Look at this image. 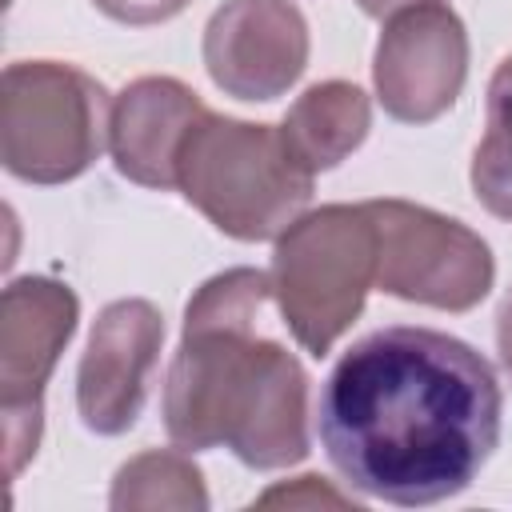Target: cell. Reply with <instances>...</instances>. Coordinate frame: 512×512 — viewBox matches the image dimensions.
I'll list each match as a JSON object with an SVG mask.
<instances>
[{"label":"cell","mask_w":512,"mask_h":512,"mask_svg":"<svg viewBox=\"0 0 512 512\" xmlns=\"http://www.w3.org/2000/svg\"><path fill=\"white\" fill-rule=\"evenodd\" d=\"M80 300L52 276H20L0 300V408H44V384L68 348Z\"/></svg>","instance_id":"11"},{"label":"cell","mask_w":512,"mask_h":512,"mask_svg":"<svg viewBox=\"0 0 512 512\" xmlns=\"http://www.w3.org/2000/svg\"><path fill=\"white\" fill-rule=\"evenodd\" d=\"M372 128V104L364 88L352 80H320L296 96L288 116L280 120V136L288 152L316 176L348 160Z\"/></svg>","instance_id":"12"},{"label":"cell","mask_w":512,"mask_h":512,"mask_svg":"<svg viewBox=\"0 0 512 512\" xmlns=\"http://www.w3.org/2000/svg\"><path fill=\"white\" fill-rule=\"evenodd\" d=\"M108 92L60 60H16L0 80V160L24 184H68L108 148Z\"/></svg>","instance_id":"5"},{"label":"cell","mask_w":512,"mask_h":512,"mask_svg":"<svg viewBox=\"0 0 512 512\" xmlns=\"http://www.w3.org/2000/svg\"><path fill=\"white\" fill-rule=\"evenodd\" d=\"M492 364L436 328H380L328 372L316 404L332 468L368 500L428 508L460 496L500 444Z\"/></svg>","instance_id":"1"},{"label":"cell","mask_w":512,"mask_h":512,"mask_svg":"<svg viewBox=\"0 0 512 512\" xmlns=\"http://www.w3.org/2000/svg\"><path fill=\"white\" fill-rule=\"evenodd\" d=\"M468 80V32L448 0L416 4L384 20L372 56L380 108L400 124L440 120Z\"/></svg>","instance_id":"7"},{"label":"cell","mask_w":512,"mask_h":512,"mask_svg":"<svg viewBox=\"0 0 512 512\" xmlns=\"http://www.w3.org/2000/svg\"><path fill=\"white\" fill-rule=\"evenodd\" d=\"M208 116L204 100L176 76H140L112 100L108 152L124 180L140 188H176L180 152Z\"/></svg>","instance_id":"10"},{"label":"cell","mask_w":512,"mask_h":512,"mask_svg":"<svg viewBox=\"0 0 512 512\" xmlns=\"http://www.w3.org/2000/svg\"><path fill=\"white\" fill-rule=\"evenodd\" d=\"M108 20H120V24H164L172 16H180L188 8V0H92Z\"/></svg>","instance_id":"16"},{"label":"cell","mask_w":512,"mask_h":512,"mask_svg":"<svg viewBox=\"0 0 512 512\" xmlns=\"http://www.w3.org/2000/svg\"><path fill=\"white\" fill-rule=\"evenodd\" d=\"M312 172L288 152L280 128L208 112L176 168L184 200L224 236L276 240L312 200Z\"/></svg>","instance_id":"3"},{"label":"cell","mask_w":512,"mask_h":512,"mask_svg":"<svg viewBox=\"0 0 512 512\" xmlns=\"http://www.w3.org/2000/svg\"><path fill=\"white\" fill-rule=\"evenodd\" d=\"M496 348H500V360H504V368L512 376V292L496 308Z\"/></svg>","instance_id":"18"},{"label":"cell","mask_w":512,"mask_h":512,"mask_svg":"<svg viewBox=\"0 0 512 512\" xmlns=\"http://www.w3.org/2000/svg\"><path fill=\"white\" fill-rule=\"evenodd\" d=\"M488 124H512V56H504L488 80Z\"/></svg>","instance_id":"17"},{"label":"cell","mask_w":512,"mask_h":512,"mask_svg":"<svg viewBox=\"0 0 512 512\" xmlns=\"http://www.w3.org/2000/svg\"><path fill=\"white\" fill-rule=\"evenodd\" d=\"M256 504H288V508H316V504H332V508H348L352 504V496H344V492H336V488H328L320 476H296L292 484H276V488H268Z\"/></svg>","instance_id":"15"},{"label":"cell","mask_w":512,"mask_h":512,"mask_svg":"<svg viewBox=\"0 0 512 512\" xmlns=\"http://www.w3.org/2000/svg\"><path fill=\"white\" fill-rule=\"evenodd\" d=\"M200 52L224 96L276 100L308 68V20L292 0H224Z\"/></svg>","instance_id":"9"},{"label":"cell","mask_w":512,"mask_h":512,"mask_svg":"<svg viewBox=\"0 0 512 512\" xmlns=\"http://www.w3.org/2000/svg\"><path fill=\"white\" fill-rule=\"evenodd\" d=\"M472 192L496 216L512 224V124H488L472 152Z\"/></svg>","instance_id":"14"},{"label":"cell","mask_w":512,"mask_h":512,"mask_svg":"<svg viewBox=\"0 0 512 512\" xmlns=\"http://www.w3.org/2000/svg\"><path fill=\"white\" fill-rule=\"evenodd\" d=\"M108 504L116 512H152V508H176V512H204L208 488L204 472L192 464L184 448H152L120 464L112 480Z\"/></svg>","instance_id":"13"},{"label":"cell","mask_w":512,"mask_h":512,"mask_svg":"<svg viewBox=\"0 0 512 512\" xmlns=\"http://www.w3.org/2000/svg\"><path fill=\"white\" fill-rule=\"evenodd\" d=\"M272 276L228 268L208 276L188 308L184 336L164 380V428L184 452L228 448L256 472L308 456V372L256 332Z\"/></svg>","instance_id":"2"},{"label":"cell","mask_w":512,"mask_h":512,"mask_svg":"<svg viewBox=\"0 0 512 512\" xmlns=\"http://www.w3.org/2000/svg\"><path fill=\"white\" fill-rule=\"evenodd\" d=\"M164 316L152 300L128 296L96 312L76 368V408L96 436H120L136 424L148 380L160 364Z\"/></svg>","instance_id":"8"},{"label":"cell","mask_w":512,"mask_h":512,"mask_svg":"<svg viewBox=\"0 0 512 512\" xmlns=\"http://www.w3.org/2000/svg\"><path fill=\"white\" fill-rule=\"evenodd\" d=\"M356 4H360V12H364V16H372V20H388V16L404 12V8L432 4V0H356Z\"/></svg>","instance_id":"19"},{"label":"cell","mask_w":512,"mask_h":512,"mask_svg":"<svg viewBox=\"0 0 512 512\" xmlns=\"http://www.w3.org/2000/svg\"><path fill=\"white\" fill-rule=\"evenodd\" d=\"M368 212L380 236L376 288L388 296L468 312L492 292V248L468 224L412 200H368Z\"/></svg>","instance_id":"6"},{"label":"cell","mask_w":512,"mask_h":512,"mask_svg":"<svg viewBox=\"0 0 512 512\" xmlns=\"http://www.w3.org/2000/svg\"><path fill=\"white\" fill-rule=\"evenodd\" d=\"M380 236L368 204H324L276 236L272 300L312 356H324L360 316L376 284Z\"/></svg>","instance_id":"4"}]
</instances>
